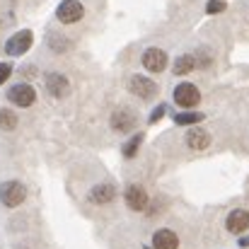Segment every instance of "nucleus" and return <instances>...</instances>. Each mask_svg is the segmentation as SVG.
<instances>
[{"label": "nucleus", "mask_w": 249, "mask_h": 249, "mask_svg": "<svg viewBox=\"0 0 249 249\" xmlns=\"http://www.w3.org/2000/svg\"><path fill=\"white\" fill-rule=\"evenodd\" d=\"M10 73H12V66L10 63H0V85L10 78Z\"/></svg>", "instance_id": "22"}, {"label": "nucleus", "mask_w": 249, "mask_h": 249, "mask_svg": "<svg viewBox=\"0 0 249 249\" xmlns=\"http://www.w3.org/2000/svg\"><path fill=\"white\" fill-rule=\"evenodd\" d=\"M240 247H249V237H242V240H240Z\"/></svg>", "instance_id": "23"}, {"label": "nucleus", "mask_w": 249, "mask_h": 249, "mask_svg": "<svg viewBox=\"0 0 249 249\" xmlns=\"http://www.w3.org/2000/svg\"><path fill=\"white\" fill-rule=\"evenodd\" d=\"M223 10H225V0H208V5H206V12L208 15H218Z\"/></svg>", "instance_id": "19"}, {"label": "nucleus", "mask_w": 249, "mask_h": 249, "mask_svg": "<svg viewBox=\"0 0 249 249\" xmlns=\"http://www.w3.org/2000/svg\"><path fill=\"white\" fill-rule=\"evenodd\" d=\"M165 111H167V107H165V104H160V107H155V109H153V114H150V124H155V121H160V119L165 116Z\"/></svg>", "instance_id": "21"}, {"label": "nucleus", "mask_w": 249, "mask_h": 249, "mask_svg": "<svg viewBox=\"0 0 249 249\" xmlns=\"http://www.w3.org/2000/svg\"><path fill=\"white\" fill-rule=\"evenodd\" d=\"M143 66L150 71V73H162L167 68V53L162 49H145L143 53Z\"/></svg>", "instance_id": "10"}, {"label": "nucleus", "mask_w": 249, "mask_h": 249, "mask_svg": "<svg viewBox=\"0 0 249 249\" xmlns=\"http://www.w3.org/2000/svg\"><path fill=\"white\" fill-rule=\"evenodd\" d=\"M114 198H116V189H114V184H97V186L89 191V201H92V203H99V206L111 203Z\"/></svg>", "instance_id": "12"}, {"label": "nucleus", "mask_w": 249, "mask_h": 249, "mask_svg": "<svg viewBox=\"0 0 249 249\" xmlns=\"http://www.w3.org/2000/svg\"><path fill=\"white\" fill-rule=\"evenodd\" d=\"M196 68V58L191 56V53H184V56H179L177 61H174V75H189L191 71Z\"/></svg>", "instance_id": "15"}, {"label": "nucleus", "mask_w": 249, "mask_h": 249, "mask_svg": "<svg viewBox=\"0 0 249 249\" xmlns=\"http://www.w3.org/2000/svg\"><path fill=\"white\" fill-rule=\"evenodd\" d=\"M225 228H228V232H232V235L247 232L249 230V211H245V208H235V211L228 215Z\"/></svg>", "instance_id": "8"}, {"label": "nucleus", "mask_w": 249, "mask_h": 249, "mask_svg": "<svg viewBox=\"0 0 249 249\" xmlns=\"http://www.w3.org/2000/svg\"><path fill=\"white\" fill-rule=\"evenodd\" d=\"M32 41H34V36H32V32H29V29L17 32L15 36H10V39H7V44H5V53H7V56H22V53H27V51H29Z\"/></svg>", "instance_id": "7"}, {"label": "nucleus", "mask_w": 249, "mask_h": 249, "mask_svg": "<svg viewBox=\"0 0 249 249\" xmlns=\"http://www.w3.org/2000/svg\"><path fill=\"white\" fill-rule=\"evenodd\" d=\"M153 247L155 249H179V237L172 230H158L153 235Z\"/></svg>", "instance_id": "14"}, {"label": "nucleus", "mask_w": 249, "mask_h": 249, "mask_svg": "<svg viewBox=\"0 0 249 249\" xmlns=\"http://www.w3.org/2000/svg\"><path fill=\"white\" fill-rule=\"evenodd\" d=\"M24 196H27V191H24V186L19 184V181H5V184H0V201L7 206V208H17L22 201H24Z\"/></svg>", "instance_id": "2"}, {"label": "nucleus", "mask_w": 249, "mask_h": 249, "mask_svg": "<svg viewBox=\"0 0 249 249\" xmlns=\"http://www.w3.org/2000/svg\"><path fill=\"white\" fill-rule=\"evenodd\" d=\"M141 143H143V133H133V138L124 145V155H126V158H136V155H138Z\"/></svg>", "instance_id": "17"}, {"label": "nucleus", "mask_w": 249, "mask_h": 249, "mask_svg": "<svg viewBox=\"0 0 249 249\" xmlns=\"http://www.w3.org/2000/svg\"><path fill=\"white\" fill-rule=\"evenodd\" d=\"M136 126H138V116H136V111L121 107V109H116V111L111 114V128H114L116 133H131Z\"/></svg>", "instance_id": "5"}, {"label": "nucleus", "mask_w": 249, "mask_h": 249, "mask_svg": "<svg viewBox=\"0 0 249 249\" xmlns=\"http://www.w3.org/2000/svg\"><path fill=\"white\" fill-rule=\"evenodd\" d=\"M196 58V68H208L211 66V56L206 53V51H201L198 56H194Z\"/></svg>", "instance_id": "20"}, {"label": "nucleus", "mask_w": 249, "mask_h": 249, "mask_svg": "<svg viewBox=\"0 0 249 249\" xmlns=\"http://www.w3.org/2000/svg\"><path fill=\"white\" fill-rule=\"evenodd\" d=\"M186 145H189L191 150H206V148L211 145L208 131H203V128H189V133H186Z\"/></svg>", "instance_id": "13"}, {"label": "nucleus", "mask_w": 249, "mask_h": 249, "mask_svg": "<svg viewBox=\"0 0 249 249\" xmlns=\"http://www.w3.org/2000/svg\"><path fill=\"white\" fill-rule=\"evenodd\" d=\"M7 99L15 104V107H32L36 102V92L34 87L27 83H17L7 89Z\"/></svg>", "instance_id": "4"}, {"label": "nucleus", "mask_w": 249, "mask_h": 249, "mask_svg": "<svg viewBox=\"0 0 249 249\" xmlns=\"http://www.w3.org/2000/svg\"><path fill=\"white\" fill-rule=\"evenodd\" d=\"M145 249H150V247H145Z\"/></svg>", "instance_id": "24"}, {"label": "nucleus", "mask_w": 249, "mask_h": 249, "mask_svg": "<svg viewBox=\"0 0 249 249\" xmlns=\"http://www.w3.org/2000/svg\"><path fill=\"white\" fill-rule=\"evenodd\" d=\"M203 119H206V114H201V111L174 114V124H179V126H191V124H198V121H203Z\"/></svg>", "instance_id": "16"}, {"label": "nucleus", "mask_w": 249, "mask_h": 249, "mask_svg": "<svg viewBox=\"0 0 249 249\" xmlns=\"http://www.w3.org/2000/svg\"><path fill=\"white\" fill-rule=\"evenodd\" d=\"M15 126H17V114L10 111V109H0V128L12 131Z\"/></svg>", "instance_id": "18"}, {"label": "nucleus", "mask_w": 249, "mask_h": 249, "mask_svg": "<svg viewBox=\"0 0 249 249\" xmlns=\"http://www.w3.org/2000/svg\"><path fill=\"white\" fill-rule=\"evenodd\" d=\"M83 15H85V7L80 0H63L58 5V10H56V17L63 24H75V22L83 19Z\"/></svg>", "instance_id": "3"}, {"label": "nucleus", "mask_w": 249, "mask_h": 249, "mask_svg": "<svg viewBox=\"0 0 249 249\" xmlns=\"http://www.w3.org/2000/svg\"><path fill=\"white\" fill-rule=\"evenodd\" d=\"M128 92L141 97V99H150V97L158 94V83H153L145 75H131L128 78Z\"/></svg>", "instance_id": "6"}, {"label": "nucleus", "mask_w": 249, "mask_h": 249, "mask_svg": "<svg viewBox=\"0 0 249 249\" xmlns=\"http://www.w3.org/2000/svg\"><path fill=\"white\" fill-rule=\"evenodd\" d=\"M124 196H126V206H128L131 211H145V208H148V191H145L143 186L131 184Z\"/></svg>", "instance_id": "9"}, {"label": "nucleus", "mask_w": 249, "mask_h": 249, "mask_svg": "<svg viewBox=\"0 0 249 249\" xmlns=\"http://www.w3.org/2000/svg\"><path fill=\"white\" fill-rule=\"evenodd\" d=\"M46 89H49V94H53V97L61 99V97H66L71 92V83L61 73H49L46 75Z\"/></svg>", "instance_id": "11"}, {"label": "nucleus", "mask_w": 249, "mask_h": 249, "mask_svg": "<svg viewBox=\"0 0 249 249\" xmlns=\"http://www.w3.org/2000/svg\"><path fill=\"white\" fill-rule=\"evenodd\" d=\"M201 102V92H198V87L191 83H181L174 87V104L177 107H181V109H191V107H196Z\"/></svg>", "instance_id": "1"}]
</instances>
